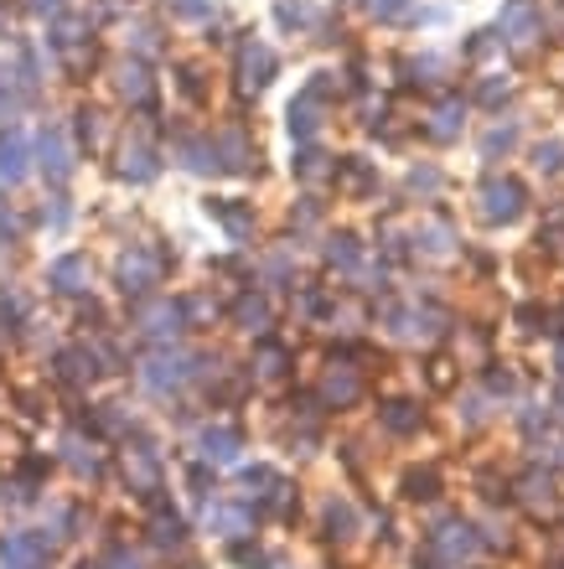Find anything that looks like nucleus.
Wrapping results in <instances>:
<instances>
[{"label": "nucleus", "mask_w": 564, "mask_h": 569, "mask_svg": "<svg viewBox=\"0 0 564 569\" xmlns=\"http://www.w3.org/2000/svg\"><path fill=\"white\" fill-rule=\"evenodd\" d=\"M176 84H182V94H187V99H203V67H197V63H176Z\"/></svg>", "instance_id": "6ab92c4d"}, {"label": "nucleus", "mask_w": 564, "mask_h": 569, "mask_svg": "<svg viewBox=\"0 0 564 569\" xmlns=\"http://www.w3.org/2000/svg\"><path fill=\"white\" fill-rule=\"evenodd\" d=\"M492 52H502V36H497V26H487V32H471L462 42V57L466 63H487Z\"/></svg>", "instance_id": "ddd939ff"}, {"label": "nucleus", "mask_w": 564, "mask_h": 569, "mask_svg": "<svg viewBox=\"0 0 564 569\" xmlns=\"http://www.w3.org/2000/svg\"><path fill=\"white\" fill-rule=\"evenodd\" d=\"M518 140H523V135H518V119H508V125H492V130L481 135V151L508 155V151H518Z\"/></svg>", "instance_id": "4468645a"}, {"label": "nucleus", "mask_w": 564, "mask_h": 569, "mask_svg": "<svg viewBox=\"0 0 564 569\" xmlns=\"http://www.w3.org/2000/svg\"><path fill=\"white\" fill-rule=\"evenodd\" d=\"M544 32H549V17H544L539 0H502V11H497V36H502V47H533Z\"/></svg>", "instance_id": "f257e3e1"}, {"label": "nucleus", "mask_w": 564, "mask_h": 569, "mask_svg": "<svg viewBox=\"0 0 564 569\" xmlns=\"http://www.w3.org/2000/svg\"><path fill=\"white\" fill-rule=\"evenodd\" d=\"M124 47L135 52V57L161 52V26H155V21H124Z\"/></svg>", "instance_id": "f8f14e48"}, {"label": "nucleus", "mask_w": 564, "mask_h": 569, "mask_svg": "<svg viewBox=\"0 0 564 569\" xmlns=\"http://www.w3.org/2000/svg\"><path fill=\"white\" fill-rule=\"evenodd\" d=\"M410 186H414V192H425V197H435V192H441V171H435V167H414L410 171Z\"/></svg>", "instance_id": "412c9836"}, {"label": "nucleus", "mask_w": 564, "mask_h": 569, "mask_svg": "<svg viewBox=\"0 0 564 569\" xmlns=\"http://www.w3.org/2000/svg\"><path fill=\"white\" fill-rule=\"evenodd\" d=\"M326 11L316 6V0H274V26L285 36H306L316 32V21H322Z\"/></svg>", "instance_id": "423d86ee"}, {"label": "nucleus", "mask_w": 564, "mask_h": 569, "mask_svg": "<svg viewBox=\"0 0 564 569\" xmlns=\"http://www.w3.org/2000/svg\"><path fill=\"white\" fill-rule=\"evenodd\" d=\"M36 155H42V171H47L52 182H63V176H68L73 161H68V135H63V125H42Z\"/></svg>", "instance_id": "0eeeda50"}, {"label": "nucleus", "mask_w": 564, "mask_h": 569, "mask_svg": "<svg viewBox=\"0 0 564 569\" xmlns=\"http://www.w3.org/2000/svg\"><path fill=\"white\" fill-rule=\"evenodd\" d=\"M513 99V78H508V73H502V84H497V78H481L477 84V104H487V109H497V104H508Z\"/></svg>", "instance_id": "a211bd4d"}, {"label": "nucleus", "mask_w": 564, "mask_h": 569, "mask_svg": "<svg viewBox=\"0 0 564 569\" xmlns=\"http://www.w3.org/2000/svg\"><path fill=\"white\" fill-rule=\"evenodd\" d=\"M322 104L316 99H306V94H295L291 99V109H285V130L295 135V140H301V146H311V140H316V135H322Z\"/></svg>", "instance_id": "6e6552de"}, {"label": "nucleus", "mask_w": 564, "mask_h": 569, "mask_svg": "<svg viewBox=\"0 0 564 569\" xmlns=\"http://www.w3.org/2000/svg\"><path fill=\"white\" fill-rule=\"evenodd\" d=\"M445 73H451V57H445V52H420V57L404 63V78H410V84H441Z\"/></svg>", "instance_id": "9d476101"}, {"label": "nucleus", "mask_w": 564, "mask_h": 569, "mask_svg": "<svg viewBox=\"0 0 564 569\" xmlns=\"http://www.w3.org/2000/svg\"><path fill=\"white\" fill-rule=\"evenodd\" d=\"M529 207V192L518 176H487L481 182V218L487 223H518Z\"/></svg>", "instance_id": "f03ea898"}, {"label": "nucleus", "mask_w": 564, "mask_h": 569, "mask_svg": "<svg viewBox=\"0 0 564 569\" xmlns=\"http://www.w3.org/2000/svg\"><path fill=\"white\" fill-rule=\"evenodd\" d=\"M358 6H362V0H358Z\"/></svg>", "instance_id": "5701e85b"}, {"label": "nucleus", "mask_w": 564, "mask_h": 569, "mask_svg": "<svg viewBox=\"0 0 564 569\" xmlns=\"http://www.w3.org/2000/svg\"><path fill=\"white\" fill-rule=\"evenodd\" d=\"M533 167L544 171V176H560L564 171V140H539V146H533Z\"/></svg>", "instance_id": "f3484780"}, {"label": "nucleus", "mask_w": 564, "mask_h": 569, "mask_svg": "<svg viewBox=\"0 0 564 569\" xmlns=\"http://www.w3.org/2000/svg\"><path fill=\"white\" fill-rule=\"evenodd\" d=\"M234 63H239V84L254 88V94L280 78V57H274V47L264 42V36H243L239 52H234Z\"/></svg>", "instance_id": "7ed1b4c3"}, {"label": "nucleus", "mask_w": 564, "mask_h": 569, "mask_svg": "<svg viewBox=\"0 0 564 569\" xmlns=\"http://www.w3.org/2000/svg\"><path fill=\"white\" fill-rule=\"evenodd\" d=\"M322 161H326V155H322V151H311V146H306V151L295 155V171H301V176H322Z\"/></svg>", "instance_id": "4be33fe9"}, {"label": "nucleus", "mask_w": 564, "mask_h": 569, "mask_svg": "<svg viewBox=\"0 0 564 569\" xmlns=\"http://www.w3.org/2000/svg\"><path fill=\"white\" fill-rule=\"evenodd\" d=\"M414 6L420 0H362V17L373 21V26H404Z\"/></svg>", "instance_id": "9b49d317"}, {"label": "nucleus", "mask_w": 564, "mask_h": 569, "mask_svg": "<svg viewBox=\"0 0 564 569\" xmlns=\"http://www.w3.org/2000/svg\"><path fill=\"white\" fill-rule=\"evenodd\" d=\"M84 275H88V265L78 259V254H63V259L52 265V280H57V290H84V284H78Z\"/></svg>", "instance_id": "dca6fc26"}, {"label": "nucleus", "mask_w": 564, "mask_h": 569, "mask_svg": "<svg viewBox=\"0 0 564 569\" xmlns=\"http://www.w3.org/2000/svg\"><path fill=\"white\" fill-rule=\"evenodd\" d=\"M124 182H155V155L145 151V146H135V151H124Z\"/></svg>", "instance_id": "2eb2a0df"}, {"label": "nucleus", "mask_w": 564, "mask_h": 569, "mask_svg": "<svg viewBox=\"0 0 564 569\" xmlns=\"http://www.w3.org/2000/svg\"><path fill=\"white\" fill-rule=\"evenodd\" d=\"M109 78H115V94H120L124 104H135V109H151V104H155L151 63H145V57H135V52H130V57H120Z\"/></svg>", "instance_id": "20e7f679"}, {"label": "nucleus", "mask_w": 564, "mask_h": 569, "mask_svg": "<svg viewBox=\"0 0 564 569\" xmlns=\"http://www.w3.org/2000/svg\"><path fill=\"white\" fill-rule=\"evenodd\" d=\"M462 130H466V99L445 88L441 99H435V109H430V119H425V135L435 140V146H451V140H462Z\"/></svg>", "instance_id": "39448f33"}, {"label": "nucleus", "mask_w": 564, "mask_h": 569, "mask_svg": "<svg viewBox=\"0 0 564 569\" xmlns=\"http://www.w3.org/2000/svg\"><path fill=\"white\" fill-rule=\"evenodd\" d=\"M176 21H213V0H172Z\"/></svg>", "instance_id": "aec40b11"}, {"label": "nucleus", "mask_w": 564, "mask_h": 569, "mask_svg": "<svg viewBox=\"0 0 564 569\" xmlns=\"http://www.w3.org/2000/svg\"><path fill=\"white\" fill-rule=\"evenodd\" d=\"M0 176L6 182H21L26 176V135L11 125V130H0Z\"/></svg>", "instance_id": "1a4fd4ad"}]
</instances>
